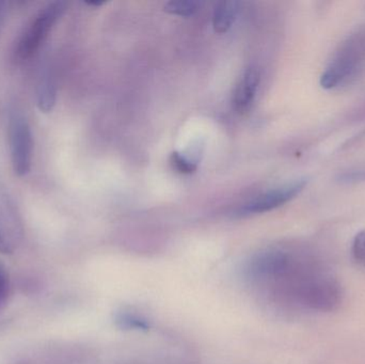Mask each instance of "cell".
<instances>
[{"label":"cell","mask_w":365,"mask_h":364,"mask_svg":"<svg viewBox=\"0 0 365 364\" xmlns=\"http://www.w3.org/2000/svg\"><path fill=\"white\" fill-rule=\"evenodd\" d=\"M117 323L121 328L137 329V331L149 328V323L147 320L139 318L136 314L120 313L117 318Z\"/></svg>","instance_id":"obj_11"},{"label":"cell","mask_w":365,"mask_h":364,"mask_svg":"<svg viewBox=\"0 0 365 364\" xmlns=\"http://www.w3.org/2000/svg\"><path fill=\"white\" fill-rule=\"evenodd\" d=\"M238 12V2L221 1L215 6L212 26L215 31L225 33L233 25Z\"/></svg>","instance_id":"obj_8"},{"label":"cell","mask_w":365,"mask_h":364,"mask_svg":"<svg viewBox=\"0 0 365 364\" xmlns=\"http://www.w3.org/2000/svg\"><path fill=\"white\" fill-rule=\"evenodd\" d=\"M255 279L269 284L276 294L291 305L317 312H330L342 303L343 291L330 269L309 254L266 250L251 261Z\"/></svg>","instance_id":"obj_1"},{"label":"cell","mask_w":365,"mask_h":364,"mask_svg":"<svg viewBox=\"0 0 365 364\" xmlns=\"http://www.w3.org/2000/svg\"><path fill=\"white\" fill-rule=\"evenodd\" d=\"M87 6H102V4H104V1H86L85 2Z\"/></svg>","instance_id":"obj_16"},{"label":"cell","mask_w":365,"mask_h":364,"mask_svg":"<svg viewBox=\"0 0 365 364\" xmlns=\"http://www.w3.org/2000/svg\"><path fill=\"white\" fill-rule=\"evenodd\" d=\"M66 9V2L63 1L49 2L43 6L19 36L15 44V59L21 62L31 59L46 42Z\"/></svg>","instance_id":"obj_3"},{"label":"cell","mask_w":365,"mask_h":364,"mask_svg":"<svg viewBox=\"0 0 365 364\" xmlns=\"http://www.w3.org/2000/svg\"><path fill=\"white\" fill-rule=\"evenodd\" d=\"M6 2L0 1V33H1L2 28H4V21H6Z\"/></svg>","instance_id":"obj_15"},{"label":"cell","mask_w":365,"mask_h":364,"mask_svg":"<svg viewBox=\"0 0 365 364\" xmlns=\"http://www.w3.org/2000/svg\"><path fill=\"white\" fill-rule=\"evenodd\" d=\"M307 184H308L307 179H300L269 190V192L257 197L255 200L247 203L240 209V214L251 215V214L266 213V212L272 211L277 207H282L283 204L299 194L304 189Z\"/></svg>","instance_id":"obj_5"},{"label":"cell","mask_w":365,"mask_h":364,"mask_svg":"<svg viewBox=\"0 0 365 364\" xmlns=\"http://www.w3.org/2000/svg\"><path fill=\"white\" fill-rule=\"evenodd\" d=\"M351 254L358 264L365 266V230L360 231L354 239Z\"/></svg>","instance_id":"obj_12"},{"label":"cell","mask_w":365,"mask_h":364,"mask_svg":"<svg viewBox=\"0 0 365 364\" xmlns=\"http://www.w3.org/2000/svg\"><path fill=\"white\" fill-rule=\"evenodd\" d=\"M365 68V29L351 34L342 43L322 74L319 83L326 90L353 83Z\"/></svg>","instance_id":"obj_2"},{"label":"cell","mask_w":365,"mask_h":364,"mask_svg":"<svg viewBox=\"0 0 365 364\" xmlns=\"http://www.w3.org/2000/svg\"><path fill=\"white\" fill-rule=\"evenodd\" d=\"M8 137L13 172L17 177H25L31 170L34 145L29 122L21 113H11Z\"/></svg>","instance_id":"obj_4"},{"label":"cell","mask_w":365,"mask_h":364,"mask_svg":"<svg viewBox=\"0 0 365 364\" xmlns=\"http://www.w3.org/2000/svg\"><path fill=\"white\" fill-rule=\"evenodd\" d=\"M171 164L178 172L184 173V175H190V173L195 172V169H197V165L195 162L187 160L185 156L181 155L178 152H175L171 156Z\"/></svg>","instance_id":"obj_13"},{"label":"cell","mask_w":365,"mask_h":364,"mask_svg":"<svg viewBox=\"0 0 365 364\" xmlns=\"http://www.w3.org/2000/svg\"><path fill=\"white\" fill-rule=\"evenodd\" d=\"M6 294H8V281L4 274L0 271V303L6 299Z\"/></svg>","instance_id":"obj_14"},{"label":"cell","mask_w":365,"mask_h":364,"mask_svg":"<svg viewBox=\"0 0 365 364\" xmlns=\"http://www.w3.org/2000/svg\"><path fill=\"white\" fill-rule=\"evenodd\" d=\"M200 4L195 0H179V1H169L165 4V10L170 14L180 15V16H191L199 10Z\"/></svg>","instance_id":"obj_10"},{"label":"cell","mask_w":365,"mask_h":364,"mask_svg":"<svg viewBox=\"0 0 365 364\" xmlns=\"http://www.w3.org/2000/svg\"><path fill=\"white\" fill-rule=\"evenodd\" d=\"M259 83V74L257 68H247L237 83L233 96L234 109L240 115L246 113L252 106Z\"/></svg>","instance_id":"obj_6"},{"label":"cell","mask_w":365,"mask_h":364,"mask_svg":"<svg viewBox=\"0 0 365 364\" xmlns=\"http://www.w3.org/2000/svg\"><path fill=\"white\" fill-rule=\"evenodd\" d=\"M19 237L21 235L17 234L0 218V254H13L19 245Z\"/></svg>","instance_id":"obj_9"},{"label":"cell","mask_w":365,"mask_h":364,"mask_svg":"<svg viewBox=\"0 0 365 364\" xmlns=\"http://www.w3.org/2000/svg\"><path fill=\"white\" fill-rule=\"evenodd\" d=\"M57 100V85L49 66L41 71L36 87V104L41 113H48L53 110Z\"/></svg>","instance_id":"obj_7"}]
</instances>
